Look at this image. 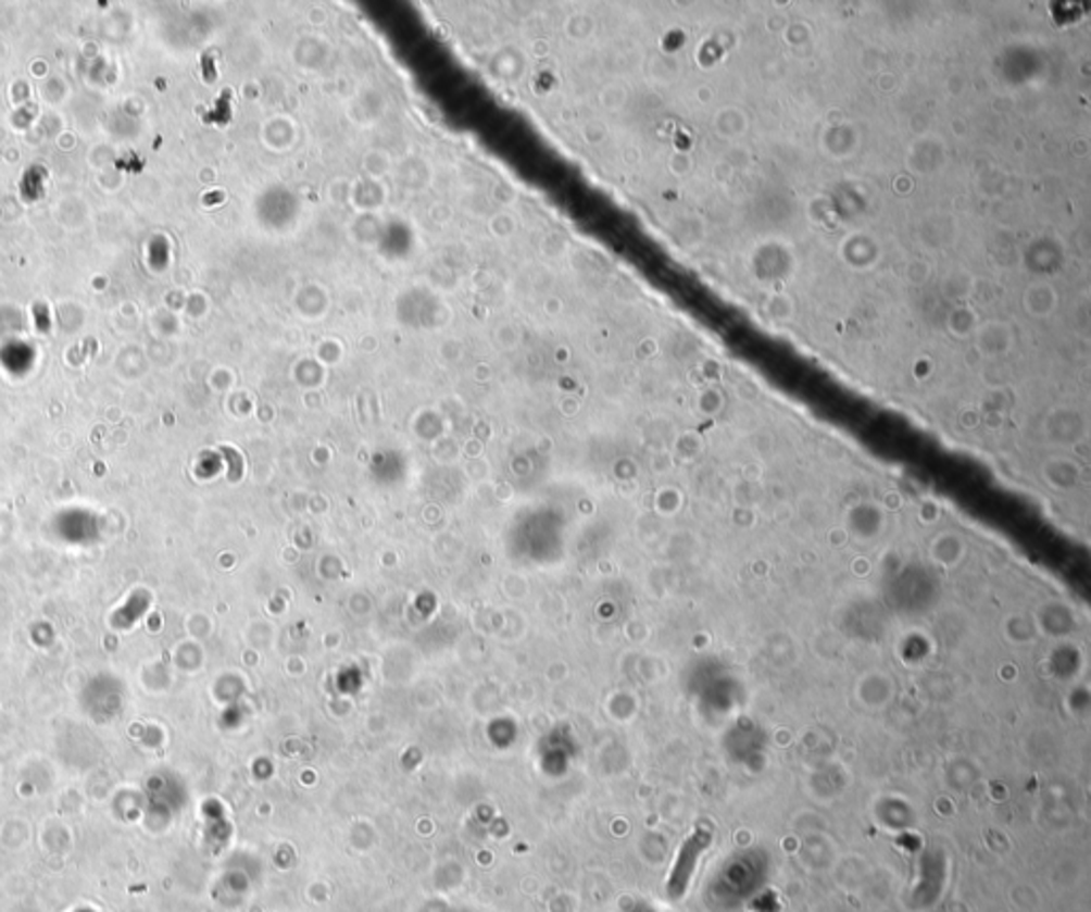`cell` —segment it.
Returning <instances> with one entry per match:
<instances>
[{"label": "cell", "mask_w": 1091, "mask_h": 912, "mask_svg": "<svg viewBox=\"0 0 1091 912\" xmlns=\"http://www.w3.org/2000/svg\"><path fill=\"white\" fill-rule=\"evenodd\" d=\"M710 847V832L708 829H695L687 842L682 845L678 858H676V863L672 867V874H669V883H667V891H669V898L678 900L687 894L689 889V883L693 878V872L698 867V861L702 858V853L706 851Z\"/></svg>", "instance_id": "cell-1"}]
</instances>
